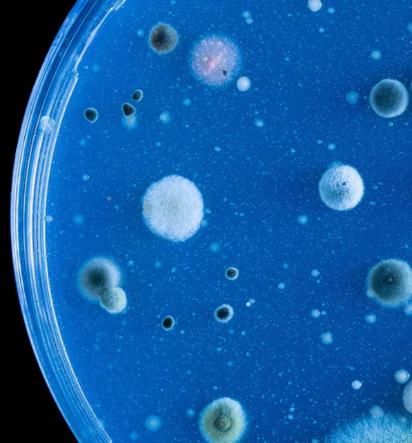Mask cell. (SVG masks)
I'll list each match as a JSON object with an SVG mask.
<instances>
[{"label": "cell", "mask_w": 412, "mask_h": 443, "mask_svg": "<svg viewBox=\"0 0 412 443\" xmlns=\"http://www.w3.org/2000/svg\"><path fill=\"white\" fill-rule=\"evenodd\" d=\"M249 86L250 82L249 80L246 79V77H242V79H239V82H237V86H239V88L241 90H246V89H248Z\"/></svg>", "instance_id": "cell-12"}, {"label": "cell", "mask_w": 412, "mask_h": 443, "mask_svg": "<svg viewBox=\"0 0 412 443\" xmlns=\"http://www.w3.org/2000/svg\"><path fill=\"white\" fill-rule=\"evenodd\" d=\"M404 402L406 410L412 413V381L405 388Z\"/></svg>", "instance_id": "cell-11"}, {"label": "cell", "mask_w": 412, "mask_h": 443, "mask_svg": "<svg viewBox=\"0 0 412 443\" xmlns=\"http://www.w3.org/2000/svg\"><path fill=\"white\" fill-rule=\"evenodd\" d=\"M239 51L229 39L212 36L203 39L193 52V72L208 85L222 86L239 70Z\"/></svg>", "instance_id": "cell-2"}, {"label": "cell", "mask_w": 412, "mask_h": 443, "mask_svg": "<svg viewBox=\"0 0 412 443\" xmlns=\"http://www.w3.org/2000/svg\"><path fill=\"white\" fill-rule=\"evenodd\" d=\"M411 90H412V82H411Z\"/></svg>", "instance_id": "cell-14"}, {"label": "cell", "mask_w": 412, "mask_h": 443, "mask_svg": "<svg viewBox=\"0 0 412 443\" xmlns=\"http://www.w3.org/2000/svg\"><path fill=\"white\" fill-rule=\"evenodd\" d=\"M99 300L101 305L110 313H122L128 304L125 291L118 286L106 289L101 295Z\"/></svg>", "instance_id": "cell-9"}, {"label": "cell", "mask_w": 412, "mask_h": 443, "mask_svg": "<svg viewBox=\"0 0 412 443\" xmlns=\"http://www.w3.org/2000/svg\"><path fill=\"white\" fill-rule=\"evenodd\" d=\"M368 294L384 306L408 303L412 297V270L404 261L391 259L380 262L368 279Z\"/></svg>", "instance_id": "cell-4"}, {"label": "cell", "mask_w": 412, "mask_h": 443, "mask_svg": "<svg viewBox=\"0 0 412 443\" xmlns=\"http://www.w3.org/2000/svg\"><path fill=\"white\" fill-rule=\"evenodd\" d=\"M246 417L239 402L223 397L212 402L202 413L200 429L208 442L233 443L244 435Z\"/></svg>", "instance_id": "cell-3"}, {"label": "cell", "mask_w": 412, "mask_h": 443, "mask_svg": "<svg viewBox=\"0 0 412 443\" xmlns=\"http://www.w3.org/2000/svg\"><path fill=\"white\" fill-rule=\"evenodd\" d=\"M409 92L399 81L382 80L372 89V108L384 118H394L404 113L409 104Z\"/></svg>", "instance_id": "cell-7"}, {"label": "cell", "mask_w": 412, "mask_h": 443, "mask_svg": "<svg viewBox=\"0 0 412 443\" xmlns=\"http://www.w3.org/2000/svg\"><path fill=\"white\" fill-rule=\"evenodd\" d=\"M233 315V311L230 306L224 305L218 308L216 311V318L220 322L226 323L230 320Z\"/></svg>", "instance_id": "cell-10"}, {"label": "cell", "mask_w": 412, "mask_h": 443, "mask_svg": "<svg viewBox=\"0 0 412 443\" xmlns=\"http://www.w3.org/2000/svg\"><path fill=\"white\" fill-rule=\"evenodd\" d=\"M178 41L175 30L167 24L161 23L153 29L150 42L155 51L159 53L170 52L175 48Z\"/></svg>", "instance_id": "cell-8"}, {"label": "cell", "mask_w": 412, "mask_h": 443, "mask_svg": "<svg viewBox=\"0 0 412 443\" xmlns=\"http://www.w3.org/2000/svg\"><path fill=\"white\" fill-rule=\"evenodd\" d=\"M120 279V271L112 262L96 259L88 262L82 269L79 285L82 293L87 298L97 300L106 289L117 286Z\"/></svg>", "instance_id": "cell-6"}, {"label": "cell", "mask_w": 412, "mask_h": 443, "mask_svg": "<svg viewBox=\"0 0 412 443\" xmlns=\"http://www.w3.org/2000/svg\"><path fill=\"white\" fill-rule=\"evenodd\" d=\"M173 321L170 318H167L164 321V328L166 329H170L173 327Z\"/></svg>", "instance_id": "cell-13"}, {"label": "cell", "mask_w": 412, "mask_h": 443, "mask_svg": "<svg viewBox=\"0 0 412 443\" xmlns=\"http://www.w3.org/2000/svg\"><path fill=\"white\" fill-rule=\"evenodd\" d=\"M320 193L329 208L346 211L357 206L364 195L360 173L349 165L336 164L324 173Z\"/></svg>", "instance_id": "cell-5"}, {"label": "cell", "mask_w": 412, "mask_h": 443, "mask_svg": "<svg viewBox=\"0 0 412 443\" xmlns=\"http://www.w3.org/2000/svg\"><path fill=\"white\" fill-rule=\"evenodd\" d=\"M144 216L157 235L184 242L199 230L204 204L196 185L179 176L153 184L144 197Z\"/></svg>", "instance_id": "cell-1"}]
</instances>
